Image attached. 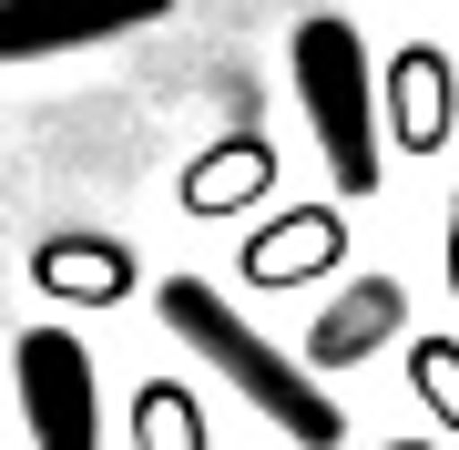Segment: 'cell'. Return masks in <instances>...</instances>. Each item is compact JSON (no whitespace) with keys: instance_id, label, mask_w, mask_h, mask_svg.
I'll return each instance as SVG.
<instances>
[{"instance_id":"obj_13","label":"cell","mask_w":459,"mask_h":450,"mask_svg":"<svg viewBox=\"0 0 459 450\" xmlns=\"http://www.w3.org/2000/svg\"><path fill=\"white\" fill-rule=\"evenodd\" d=\"M419 450H429V440H419Z\"/></svg>"},{"instance_id":"obj_8","label":"cell","mask_w":459,"mask_h":450,"mask_svg":"<svg viewBox=\"0 0 459 450\" xmlns=\"http://www.w3.org/2000/svg\"><path fill=\"white\" fill-rule=\"evenodd\" d=\"M327 256H337V225H327V216H286L276 235H255L246 267H255V277H307V267H327Z\"/></svg>"},{"instance_id":"obj_1","label":"cell","mask_w":459,"mask_h":450,"mask_svg":"<svg viewBox=\"0 0 459 450\" xmlns=\"http://www.w3.org/2000/svg\"><path fill=\"white\" fill-rule=\"evenodd\" d=\"M153 307H164V328H174V338H184V349H195V358H204L246 410L276 419L296 450H337V440H347V410H337L327 389H316L307 368L276 349V338H255V328H246L225 297H214L204 277H164V297H153Z\"/></svg>"},{"instance_id":"obj_12","label":"cell","mask_w":459,"mask_h":450,"mask_svg":"<svg viewBox=\"0 0 459 450\" xmlns=\"http://www.w3.org/2000/svg\"><path fill=\"white\" fill-rule=\"evenodd\" d=\"M449 287H459V235H449Z\"/></svg>"},{"instance_id":"obj_9","label":"cell","mask_w":459,"mask_h":450,"mask_svg":"<svg viewBox=\"0 0 459 450\" xmlns=\"http://www.w3.org/2000/svg\"><path fill=\"white\" fill-rule=\"evenodd\" d=\"M255 174H265V154H255V144H235V154H214V164L184 174V195H195V205H246V195H255Z\"/></svg>"},{"instance_id":"obj_6","label":"cell","mask_w":459,"mask_h":450,"mask_svg":"<svg viewBox=\"0 0 459 450\" xmlns=\"http://www.w3.org/2000/svg\"><path fill=\"white\" fill-rule=\"evenodd\" d=\"M31 277L51 287V297H123V287H133V256L113 246V235H51V246L31 256Z\"/></svg>"},{"instance_id":"obj_3","label":"cell","mask_w":459,"mask_h":450,"mask_svg":"<svg viewBox=\"0 0 459 450\" xmlns=\"http://www.w3.org/2000/svg\"><path fill=\"white\" fill-rule=\"evenodd\" d=\"M11 379H21V430H31V450H102L92 349L72 328H31L11 349Z\"/></svg>"},{"instance_id":"obj_10","label":"cell","mask_w":459,"mask_h":450,"mask_svg":"<svg viewBox=\"0 0 459 450\" xmlns=\"http://www.w3.org/2000/svg\"><path fill=\"white\" fill-rule=\"evenodd\" d=\"M409 379H419V400L459 430V349H449V338H419V349H409Z\"/></svg>"},{"instance_id":"obj_4","label":"cell","mask_w":459,"mask_h":450,"mask_svg":"<svg viewBox=\"0 0 459 450\" xmlns=\"http://www.w3.org/2000/svg\"><path fill=\"white\" fill-rule=\"evenodd\" d=\"M164 11L174 0H0V62H51V51H82V41H123Z\"/></svg>"},{"instance_id":"obj_2","label":"cell","mask_w":459,"mask_h":450,"mask_svg":"<svg viewBox=\"0 0 459 450\" xmlns=\"http://www.w3.org/2000/svg\"><path fill=\"white\" fill-rule=\"evenodd\" d=\"M286 72H296V102H307V123H316V154H327L337 195H377V83H368L358 21H337V11L296 21Z\"/></svg>"},{"instance_id":"obj_5","label":"cell","mask_w":459,"mask_h":450,"mask_svg":"<svg viewBox=\"0 0 459 450\" xmlns=\"http://www.w3.org/2000/svg\"><path fill=\"white\" fill-rule=\"evenodd\" d=\"M398 317H409V287H398V277H358V287H347V297L307 328V358H296V368L316 379V368H347V358L388 349V338H398Z\"/></svg>"},{"instance_id":"obj_11","label":"cell","mask_w":459,"mask_h":450,"mask_svg":"<svg viewBox=\"0 0 459 450\" xmlns=\"http://www.w3.org/2000/svg\"><path fill=\"white\" fill-rule=\"evenodd\" d=\"M398 93H409L398 134H409V144H439V62H429V51H409V62H398Z\"/></svg>"},{"instance_id":"obj_7","label":"cell","mask_w":459,"mask_h":450,"mask_svg":"<svg viewBox=\"0 0 459 450\" xmlns=\"http://www.w3.org/2000/svg\"><path fill=\"white\" fill-rule=\"evenodd\" d=\"M133 450H214L204 440V410L184 400L174 379H153L143 400H133Z\"/></svg>"}]
</instances>
